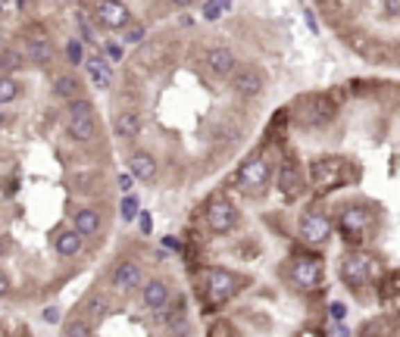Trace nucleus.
<instances>
[{
  "instance_id": "f257e3e1",
  "label": "nucleus",
  "mask_w": 400,
  "mask_h": 337,
  "mask_svg": "<svg viewBox=\"0 0 400 337\" xmlns=\"http://www.w3.org/2000/svg\"><path fill=\"white\" fill-rule=\"evenodd\" d=\"M375 228H378V216H375V209H369V206L347 203L338 209V231H341L350 243H362L366 237L375 234Z\"/></svg>"
},
{
  "instance_id": "f03ea898",
  "label": "nucleus",
  "mask_w": 400,
  "mask_h": 337,
  "mask_svg": "<svg viewBox=\"0 0 400 337\" xmlns=\"http://www.w3.org/2000/svg\"><path fill=\"white\" fill-rule=\"evenodd\" d=\"M375 256H369V253H362V250H347V253L341 256V262H338V275H341V281H344V287H350L353 293H360L362 297V291L369 287V281H372V275H375Z\"/></svg>"
},
{
  "instance_id": "7ed1b4c3",
  "label": "nucleus",
  "mask_w": 400,
  "mask_h": 337,
  "mask_svg": "<svg viewBox=\"0 0 400 337\" xmlns=\"http://www.w3.org/2000/svg\"><path fill=\"white\" fill-rule=\"evenodd\" d=\"M347 181H353L350 162L338 159V156H322V159H316L310 166V184L316 193H328V191H335V187L347 184Z\"/></svg>"
},
{
  "instance_id": "20e7f679",
  "label": "nucleus",
  "mask_w": 400,
  "mask_h": 337,
  "mask_svg": "<svg viewBox=\"0 0 400 337\" xmlns=\"http://www.w3.org/2000/svg\"><path fill=\"white\" fill-rule=\"evenodd\" d=\"M294 112H297L294 119H297L303 128H322V125H328L331 119L338 116V106L328 94H306V97L297 100Z\"/></svg>"
},
{
  "instance_id": "39448f33",
  "label": "nucleus",
  "mask_w": 400,
  "mask_h": 337,
  "mask_svg": "<svg viewBox=\"0 0 400 337\" xmlns=\"http://www.w3.org/2000/svg\"><path fill=\"white\" fill-rule=\"evenodd\" d=\"M203 284H206V297H210L212 303H228V300L247 284V278L238 275V272H231V268L212 266V268H206Z\"/></svg>"
},
{
  "instance_id": "423d86ee",
  "label": "nucleus",
  "mask_w": 400,
  "mask_h": 337,
  "mask_svg": "<svg viewBox=\"0 0 400 337\" xmlns=\"http://www.w3.org/2000/svg\"><path fill=\"white\" fill-rule=\"evenodd\" d=\"M288 281L297 291H316L322 284V259L312 253H297L288 259Z\"/></svg>"
},
{
  "instance_id": "0eeeda50",
  "label": "nucleus",
  "mask_w": 400,
  "mask_h": 337,
  "mask_svg": "<svg viewBox=\"0 0 400 337\" xmlns=\"http://www.w3.org/2000/svg\"><path fill=\"white\" fill-rule=\"evenodd\" d=\"M331 231H335V222L319 209L303 212L297 222V237L306 243V247H325V243L331 241Z\"/></svg>"
},
{
  "instance_id": "6e6552de",
  "label": "nucleus",
  "mask_w": 400,
  "mask_h": 337,
  "mask_svg": "<svg viewBox=\"0 0 400 337\" xmlns=\"http://www.w3.org/2000/svg\"><path fill=\"white\" fill-rule=\"evenodd\" d=\"M235 181L244 193H262L266 184L272 181V162H269L266 156H250V159L238 168Z\"/></svg>"
},
{
  "instance_id": "1a4fd4ad",
  "label": "nucleus",
  "mask_w": 400,
  "mask_h": 337,
  "mask_svg": "<svg viewBox=\"0 0 400 337\" xmlns=\"http://www.w3.org/2000/svg\"><path fill=\"white\" fill-rule=\"evenodd\" d=\"M203 216H206V228H210L212 234H228L238 225V206L231 203L225 193H216V197L206 203Z\"/></svg>"
},
{
  "instance_id": "9d476101",
  "label": "nucleus",
  "mask_w": 400,
  "mask_h": 337,
  "mask_svg": "<svg viewBox=\"0 0 400 337\" xmlns=\"http://www.w3.org/2000/svg\"><path fill=\"white\" fill-rule=\"evenodd\" d=\"M94 19H97L103 28H128L131 10L122 3H112V0H100V3H94Z\"/></svg>"
},
{
  "instance_id": "9b49d317",
  "label": "nucleus",
  "mask_w": 400,
  "mask_h": 337,
  "mask_svg": "<svg viewBox=\"0 0 400 337\" xmlns=\"http://www.w3.org/2000/svg\"><path fill=\"white\" fill-rule=\"evenodd\" d=\"M231 87H235L241 97H256V94H262V87H266V75L256 66H238V72L231 75Z\"/></svg>"
},
{
  "instance_id": "f8f14e48",
  "label": "nucleus",
  "mask_w": 400,
  "mask_h": 337,
  "mask_svg": "<svg viewBox=\"0 0 400 337\" xmlns=\"http://www.w3.org/2000/svg\"><path fill=\"white\" fill-rule=\"evenodd\" d=\"M275 184H278V191L285 193L288 200L300 197L303 193V172H300V166L294 159H285L278 166V175H275Z\"/></svg>"
},
{
  "instance_id": "ddd939ff",
  "label": "nucleus",
  "mask_w": 400,
  "mask_h": 337,
  "mask_svg": "<svg viewBox=\"0 0 400 337\" xmlns=\"http://www.w3.org/2000/svg\"><path fill=\"white\" fill-rule=\"evenodd\" d=\"M141 284H144L141 266H135V262H119V266L112 268V287H116V291H138Z\"/></svg>"
},
{
  "instance_id": "4468645a",
  "label": "nucleus",
  "mask_w": 400,
  "mask_h": 337,
  "mask_svg": "<svg viewBox=\"0 0 400 337\" xmlns=\"http://www.w3.org/2000/svg\"><path fill=\"white\" fill-rule=\"evenodd\" d=\"M206 66H210L216 75H235L238 72L235 53H231L228 47H212L210 53H206Z\"/></svg>"
},
{
  "instance_id": "2eb2a0df",
  "label": "nucleus",
  "mask_w": 400,
  "mask_h": 337,
  "mask_svg": "<svg viewBox=\"0 0 400 337\" xmlns=\"http://www.w3.org/2000/svg\"><path fill=\"white\" fill-rule=\"evenodd\" d=\"M88 75H91V81L100 87V91H106V87H112V69L106 60H100V56H88L85 62Z\"/></svg>"
},
{
  "instance_id": "dca6fc26",
  "label": "nucleus",
  "mask_w": 400,
  "mask_h": 337,
  "mask_svg": "<svg viewBox=\"0 0 400 337\" xmlns=\"http://www.w3.org/2000/svg\"><path fill=\"white\" fill-rule=\"evenodd\" d=\"M141 300L147 309H162V306L169 303V287L166 281H147L141 291Z\"/></svg>"
},
{
  "instance_id": "f3484780",
  "label": "nucleus",
  "mask_w": 400,
  "mask_h": 337,
  "mask_svg": "<svg viewBox=\"0 0 400 337\" xmlns=\"http://www.w3.org/2000/svg\"><path fill=\"white\" fill-rule=\"evenodd\" d=\"M128 172L135 175L138 181H153L156 178V159L150 153H131Z\"/></svg>"
},
{
  "instance_id": "a211bd4d",
  "label": "nucleus",
  "mask_w": 400,
  "mask_h": 337,
  "mask_svg": "<svg viewBox=\"0 0 400 337\" xmlns=\"http://www.w3.org/2000/svg\"><path fill=\"white\" fill-rule=\"evenodd\" d=\"M25 56H28L35 66H50V60H53V47H50V41H44V37H35V41L25 47Z\"/></svg>"
},
{
  "instance_id": "6ab92c4d",
  "label": "nucleus",
  "mask_w": 400,
  "mask_h": 337,
  "mask_svg": "<svg viewBox=\"0 0 400 337\" xmlns=\"http://www.w3.org/2000/svg\"><path fill=\"white\" fill-rule=\"evenodd\" d=\"M72 222H75V231H78L81 237H91V234H97V228H100V216L94 209H78L72 216Z\"/></svg>"
},
{
  "instance_id": "aec40b11",
  "label": "nucleus",
  "mask_w": 400,
  "mask_h": 337,
  "mask_svg": "<svg viewBox=\"0 0 400 337\" xmlns=\"http://www.w3.org/2000/svg\"><path fill=\"white\" fill-rule=\"evenodd\" d=\"M53 247H56V253H60V256H75L81 250V234L75 228L60 231V234H56V241H53Z\"/></svg>"
},
{
  "instance_id": "412c9836",
  "label": "nucleus",
  "mask_w": 400,
  "mask_h": 337,
  "mask_svg": "<svg viewBox=\"0 0 400 337\" xmlns=\"http://www.w3.org/2000/svg\"><path fill=\"white\" fill-rule=\"evenodd\" d=\"M69 135H72L75 141L88 144L97 137V125H94V119H69Z\"/></svg>"
},
{
  "instance_id": "4be33fe9",
  "label": "nucleus",
  "mask_w": 400,
  "mask_h": 337,
  "mask_svg": "<svg viewBox=\"0 0 400 337\" xmlns=\"http://www.w3.org/2000/svg\"><path fill=\"white\" fill-rule=\"evenodd\" d=\"M53 91H56V97H62V100H78V81H75V75H56L53 78Z\"/></svg>"
},
{
  "instance_id": "5701e85b",
  "label": "nucleus",
  "mask_w": 400,
  "mask_h": 337,
  "mask_svg": "<svg viewBox=\"0 0 400 337\" xmlns=\"http://www.w3.org/2000/svg\"><path fill=\"white\" fill-rule=\"evenodd\" d=\"M116 135L119 137H138L141 135V119H138L135 112H122V116H116Z\"/></svg>"
},
{
  "instance_id": "b1692460",
  "label": "nucleus",
  "mask_w": 400,
  "mask_h": 337,
  "mask_svg": "<svg viewBox=\"0 0 400 337\" xmlns=\"http://www.w3.org/2000/svg\"><path fill=\"white\" fill-rule=\"evenodd\" d=\"M381 300H397L400 297V268H388L381 275Z\"/></svg>"
},
{
  "instance_id": "393cba45",
  "label": "nucleus",
  "mask_w": 400,
  "mask_h": 337,
  "mask_svg": "<svg viewBox=\"0 0 400 337\" xmlns=\"http://www.w3.org/2000/svg\"><path fill=\"white\" fill-rule=\"evenodd\" d=\"M391 318L388 316H378V318H372V322H366L362 325V331H360V337H391Z\"/></svg>"
},
{
  "instance_id": "a878e982",
  "label": "nucleus",
  "mask_w": 400,
  "mask_h": 337,
  "mask_svg": "<svg viewBox=\"0 0 400 337\" xmlns=\"http://www.w3.org/2000/svg\"><path fill=\"white\" fill-rule=\"evenodd\" d=\"M22 66H25L22 50H12V47L0 50V69H3V72H16V69H22Z\"/></svg>"
},
{
  "instance_id": "bb28decb",
  "label": "nucleus",
  "mask_w": 400,
  "mask_h": 337,
  "mask_svg": "<svg viewBox=\"0 0 400 337\" xmlns=\"http://www.w3.org/2000/svg\"><path fill=\"white\" fill-rule=\"evenodd\" d=\"M75 25H78V35H81V41H85V44H97V31H94L91 16H88L85 10H78V12H75Z\"/></svg>"
},
{
  "instance_id": "cd10ccee",
  "label": "nucleus",
  "mask_w": 400,
  "mask_h": 337,
  "mask_svg": "<svg viewBox=\"0 0 400 337\" xmlns=\"http://www.w3.org/2000/svg\"><path fill=\"white\" fill-rule=\"evenodd\" d=\"M106 309H110V303H106L103 293H91V297L85 300V316H88V318H100V316H106Z\"/></svg>"
},
{
  "instance_id": "c85d7f7f",
  "label": "nucleus",
  "mask_w": 400,
  "mask_h": 337,
  "mask_svg": "<svg viewBox=\"0 0 400 337\" xmlns=\"http://www.w3.org/2000/svg\"><path fill=\"white\" fill-rule=\"evenodd\" d=\"M228 10H231V3H225V0H210V3H200V16L210 19V22L222 19Z\"/></svg>"
},
{
  "instance_id": "c756f323",
  "label": "nucleus",
  "mask_w": 400,
  "mask_h": 337,
  "mask_svg": "<svg viewBox=\"0 0 400 337\" xmlns=\"http://www.w3.org/2000/svg\"><path fill=\"white\" fill-rule=\"evenodd\" d=\"M62 337H91L88 318H69V322L62 325Z\"/></svg>"
},
{
  "instance_id": "7c9ffc66",
  "label": "nucleus",
  "mask_w": 400,
  "mask_h": 337,
  "mask_svg": "<svg viewBox=\"0 0 400 337\" xmlns=\"http://www.w3.org/2000/svg\"><path fill=\"white\" fill-rule=\"evenodd\" d=\"M19 81L10 78V75H0V103H12V100L19 97Z\"/></svg>"
},
{
  "instance_id": "2f4dec72",
  "label": "nucleus",
  "mask_w": 400,
  "mask_h": 337,
  "mask_svg": "<svg viewBox=\"0 0 400 337\" xmlns=\"http://www.w3.org/2000/svg\"><path fill=\"white\" fill-rule=\"evenodd\" d=\"M69 119H94V103L85 97L72 100V103H69Z\"/></svg>"
},
{
  "instance_id": "473e14b6",
  "label": "nucleus",
  "mask_w": 400,
  "mask_h": 337,
  "mask_svg": "<svg viewBox=\"0 0 400 337\" xmlns=\"http://www.w3.org/2000/svg\"><path fill=\"white\" fill-rule=\"evenodd\" d=\"M81 37H72V41L66 44V56H69V62H72V66H78V62H88L85 60V47H81Z\"/></svg>"
},
{
  "instance_id": "72a5a7b5",
  "label": "nucleus",
  "mask_w": 400,
  "mask_h": 337,
  "mask_svg": "<svg viewBox=\"0 0 400 337\" xmlns=\"http://www.w3.org/2000/svg\"><path fill=\"white\" fill-rule=\"evenodd\" d=\"M141 216V206H138V197L135 193H128V197H122V218L125 222H131V218Z\"/></svg>"
},
{
  "instance_id": "f704fd0d",
  "label": "nucleus",
  "mask_w": 400,
  "mask_h": 337,
  "mask_svg": "<svg viewBox=\"0 0 400 337\" xmlns=\"http://www.w3.org/2000/svg\"><path fill=\"white\" fill-rule=\"evenodd\" d=\"M328 316H331V322L344 325V318H347V303H341V300H335V303H328Z\"/></svg>"
},
{
  "instance_id": "c9c22d12",
  "label": "nucleus",
  "mask_w": 400,
  "mask_h": 337,
  "mask_svg": "<svg viewBox=\"0 0 400 337\" xmlns=\"http://www.w3.org/2000/svg\"><path fill=\"white\" fill-rule=\"evenodd\" d=\"M125 44H141L144 41V25H138V22H131L128 28H125V37H122Z\"/></svg>"
},
{
  "instance_id": "e433bc0d",
  "label": "nucleus",
  "mask_w": 400,
  "mask_h": 337,
  "mask_svg": "<svg viewBox=\"0 0 400 337\" xmlns=\"http://www.w3.org/2000/svg\"><path fill=\"white\" fill-rule=\"evenodd\" d=\"M210 337H238V334H235V328H231L228 322H216L210 328Z\"/></svg>"
},
{
  "instance_id": "4c0bfd02",
  "label": "nucleus",
  "mask_w": 400,
  "mask_h": 337,
  "mask_svg": "<svg viewBox=\"0 0 400 337\" xmlns=\"http://www.w3.org/2000/svg\"><path fill=\"white\" fill-rule=\"evenodd\" d=\"M131 184H135V175H131V172H122V175H119V191H122L125 197L131 193Z\"/></svg>"
},
{
  "instance_id": "58836bf2",
  "label": "nucleus",
  "mask_w": 400,
  "mask_h": 337,
  "mask_svg": "<svg viewBox=\"0 0 400 337\" xmlns=\"http://www.w3.org/2000/svg\"><path fill=\"white\" fill-rule=\"evenodd\" d=\"M381 12L391 19H400V0H388V3H381Z\"/></svg>"
},
{
  "instance_id": "ea45409f",
  "label": "nucleus",
  "mask_w": 400,
  "mask_h": 337,
  "mask_svg": "<svg viewBox=\"0 0 400 337\" xmlns=\"http://www.w3.org/2000/svg\"><path fill=\"white\" fill-rule=\"evenodd\" d=\"M41 318H44L47 325H56V322H60V309H56V306H44Z\"/></svg>"
},
{
  "instance_id": "a19ab883",
  "label": "nucleus",
  "mask_w": 400,
  "mask_h": 337,
  "mask_svg": "<svg viewBox=\"0 0 400 337\" xmlns=\"http://www.w3.org/2000/svg\"><path fill=\"white\" fill-rule=\"evenodd\" d=\"M138 225H141L144 234H150V231H153V218H150V212L141 209V216H138Z\"/></svg>"
},
{
  "instance_id": "79ce46f5",
  "label": "nucleus",
  "mask_w": 400,
  "mask_h": 337,
  "mask_svg": "<svg viewBox=\"0 0 400 337\" xmlns=\"http://www.w3.org/2000/svg\"><path fill=\"white\" fill-rule=\"evenodd\" d=\"M162 243H166L169 250H175V253H178V250H181V241H178V237H172V234H166V237H162Z\"/></svg>"
},
{
  "instance_id": "37998d69",
  "label": "nucleus",
  "mask_w": 400,
  "mask_h": 337,
  "mask_svg": "<svg viewBox=\"0 0 400 337\" xmlns=\"http://www.w3.org/2000/svg\"><path fill=\"white\" fill-rule=\"evenodd\" d=\"M6 291H10V278H6V275L3 272H0V297H3V293Z\"/></svg>"
},
{
  "instance_id": "c03bdc74",
  "label": "nucleus",
  "mask_w": 400,
  "mask_h": 337,
  "mask_svg": "<svg viewBox=\"0 0 400 337\" xmlns=\"http://www.w3.org/2000/svg\"><path fill=\"white\" fill-rule=\"evenodd\" d=\"M306 25H310V28H312V31H319V25H316V16H312V12H310V10H306Z\"/></svg>"
},
{
  "instance_id": "a18cd8bd",
  "label": "nucleus",
  "mask_w": 400,
  "mask_h": 337,
  "mask_svg": "<svg viewBox=\"0 0 400 337\" xmlns=\"http://www.w3.org/2000/svg\"><path fill=\"white\" fill-rule=\"evenodd\" d=\"M6 253V241H3V237H0V256H3Z\"/></svg>"
},
{
  "instance_id": "49530a36",
  "label": "nucleus",
  "mask_w": 400,
  "mask_h": 337,
  "mask_svg": "<svg viewBox=\"0 0 400 337\" xmlns=\"http://www.w3.org/2000/svg\"><path fill=\"white\" fill-rule=\"evenodd\" d=\"M300 337H319V334H316V331H303V334H300Z\"/></svg>"
},
{
  "instance_id": "de8ad7c7",
  "label": "nucleus",
  "mask_w": 400,
  "mask_h": 337,
  "mask_svg": "<svg viewBox=\"0 0 400 337\" xmlns=\"http://www.w3.org/2000/svg\"><path fill=\"white\" fill-rule=\"evenodd\" d=\"M0 50H6V47H3V31H0Z\"/></svg>"
},
{
  "instance_id": "09e8293b",
  "label": "nucleus",
  "mask_w": 400,
  "mask_h": 337,
  "mask_svg": "<svg viewBox=\"0 0 400 337\" xmlns=\"http://www.w3.org/2000/svg\"><path fill=\"white\" fill-rule=\"evenodd\" d=\"M0 125H3V112H0Z\"/></svg>"
}]
</instances>
